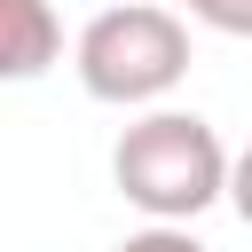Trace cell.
Returning a JSON list of instances; mask_svg holds the SVG:
<instances>
[{
    "label": "cell",
    "mask_w": 252,
    "mask_h": 252,
    "mask_svg": "<svg viewBox=\"0 0 252 252\" xmlns=\"http://www.w3.org/2000/svg\"><path fill=\"white\" fill-rule=\"evenodd\" d=\"M236 158L220 150V134L197 110H142L118 150H110V181L134 213H150V228H189L205 205L228 197Z\"/></svg>",
    "instance_id": "cell-1"
},
{
    "label": "cell",
    "mask_w": 252,
    "mask_h": 252,
    "mask_svg": "<svg viewBox=\"0 0 252 252\" xmlns=\"http://www.w3.org/2000/svg\"><path fill=\"white\" fill-rule=\"evenodd\" d=\"M71 63H79V87L94 102H118V110L165 102L189 71V24L158 0H126V8H102L79 32Z\"/></svg>",
    "instance_id": "cell-2"
},
{
    "label": "cell",
    "mask_w": 252,
    "mask_h": 252,
    "mask_svg": "<svg viewBox=\"0 0 252 252\" xmlns=\"http://www.w3.org/2000/svg\"><path fill=\"white\" fill-rule=\"evenodd\" d=\"M63 55V24L47 0H0V79H39Z\"/></svg>",
    "instance_id": "cell-3"
},
{
    "label": "cell",
    "mask_w": 252,
    "mask_h": 252,
    "mask_svg": "<svg viewBox=\"0 0 252 252\" xmlns=\"http://www.w3.org/2000/svg\"><path fill=\"white\" fill-rule=\"evenodd\" d=\"M189 16L228 32V39H252V0H189Z\"/></svg>",
    "instance_id": "cell-4"
},
{
    "label": "cell",
    "mask_w": 252,
    "mask_h": 252,
    "mask_svg": "<svg viewBox=\"0 0 252 252\" xmlns=\"http://www.w3.org/2000/svg\"><path fill=\"white\" fill-rule=\"evenodd\" d=\"M118 252H205V244H197L189 228H134Z\"/></svg>",
    "instance_id": "cell-5"
},
{
    "label": "cell",
    "mask_w": 252,
    "mask_h": 252,
    "mask_svg": "<svg viewBox=\"0 0 252 252\" xmlns=\"http://www.w3.org/2000/svg\"><path fill=\"white\" fill-rule=\"evenodd\" d=\"M228 205H236V220L252 228V142L236 150V173H228Z\"/></svg>",
    "instance_id": "cell-6"
},
{
    "label": "cell",
    "mask_w": 252,
    "mask_h": 252,
    "mask_svg": "<svg viewBox=\"0 0 252 252\" xmlns=\"http://www.w3.org/2000/svg\"><path fill=\"white\" fill-rule=\"evenodd\" d=\"M158 8H165V0H158Z\"/></svg>",
    "instance_id": "cell-7"
}]
</instances>
